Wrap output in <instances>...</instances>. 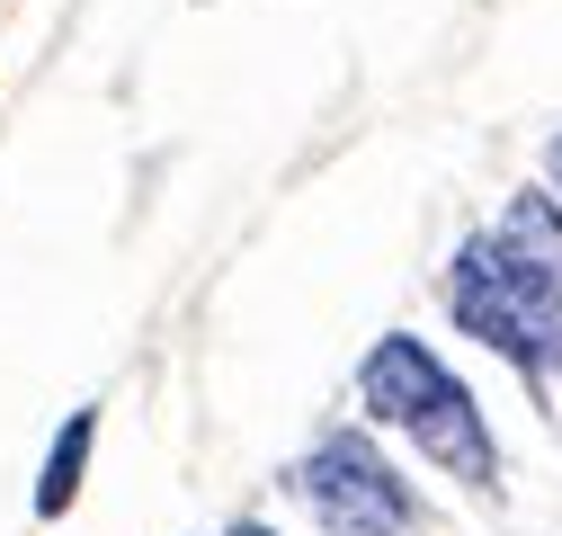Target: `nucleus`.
<instances>
[{
  "label": "nucleus",
  "mask_w": 562,
  "mask_h": 536,
  "mask_svg": "<svg viewBox=\"0 0 562 536\" xmlns=\"http://www.w3.org/2000/svg\"><path fill=\"white\" fill-rule=\"evenodd\" d=\"M358 402H367L384 429H402L429 465H447L456 483H473V492L501 483V447H491V421H482L473 384H464L438 349H419L411 331H384V340L367 349V367H358Z\"/></svg>",
  "instance_id": "obj_1"
},
{
  "label": "nucleus",
  "mask_w": 562,
  "mask_h": 536,
  "mask_svg": "<svg viewBox=\"0 0 562 536\" xmlns=\"http://www.w3.org/2000/svg\"><path fill=\"white\" fill-rule=\"evenodd\" d=\"M456 322L473 331L482 349H501L527 384L562 376V259L509 242V233H473L456 250V278H447Z\"/></svg>",
  "instance_id": "obj_2"
},
{
  "label": "nucleus",
  "mask_w": 562,
  "mask_h": 536,
  "mask_svg": "<svg viewBox=\"0 0 562 536\" xmlns=\"http://www.w3.org/2000/svg\"><path fill=\"white\" fill-rule=\"evenodd\" d=\"M295 492L330 536H402L411 527V483L375 456V438L358 429H330L304 465H295Z\"/></svg>",
  "instance_id": "obj_3"
},
{
  "label": "nucleus",
  "mask_w": 562,
  "mask_h": 536,
  "mask_svg": "<svg viewBox=\"0 0 562 536\" xmlns=\"http://www.w3.org/2000/svg\"><path fill=\"white\" fill-rule=\"evenodd\" d=\"M90 438H99V412H72V421H63V438H54V456H45V483H36V518H63V510L81 501Z\"/></svg>",
  "instance_id": "obj_4"
},
{
  "label": "nucleus",
  "mask_w": 562,
  "mask_h": 536,
  "mask_svg": "<svg viewBox=\"0 0 562 536\" xmlns=\"http://www.w3.org/2000/svg\"><path fill=\"white\" fill-rule=\"evenodd\" d=\"M544 161H553V179H562V134H553V153H544Z\"/></svg>",
  "instance_id": "obj_5"
},
{
  "label": "nucleus",
  "mask_w": 562,
  "mask_h": 536,
  "mask_svg": "<svg viewBox=\"0 0 562 536\" xmlns=\"http://www.w3.org/2000/svg\"><path fill=\"white\" fill-rule=\"evenodd\" d=\"M233 536H268V527H250V518H241V527H233Z\"/></svg>",
  "instance_id": "obj_6"
}]
</instances>
